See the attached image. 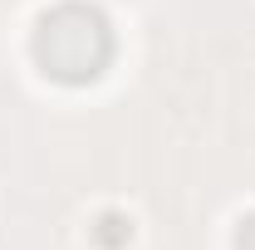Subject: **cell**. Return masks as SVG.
<instances>
[{
  "label": "cell",
  "mask_w": 255,
  "mask_h": 250,
  "mask_svg": "<svg viewBox=\"0 0 255 250\" xmlns=\"http://www.w3.org/2000/svg\"><path fill=\"white\" fill-rule=\"evenodd\" d=\"M34 64L44 79L84 89L113 64V25L89 0H64L54 5L39 30H34Z\"/></svg>",
  "instance_id": "1"
},
{
  "label": "cell",
  "mask_w": 255,
  "mask_h": 250,
  "mask_svg": "<svg viewBox=\"0 0 255 250\" xmlns=\"http://www.w3.org/2000/svg\"><path fill=\"white\" fill-rule=\"evenodd\" d=\"M236 250H255V211L236 226Z\"/></svg>",
  "instance_id": "3"
},
{
  "label": "cell",
  "mask_w": 255,
  "mask_h": 250,
  "mask_svg": "<svg viewBox=\"0 0 255 250\" xmlns=\"http://www.w3.org/2000/svg\"><path fill=\"white\" fill-rule=\"evenodd\" d=\"M128 241H132V216H123V211H103V216L94 221V246L98 250H123Z\"/></svg>",
  "instance_id": "2"
}]
</instances>
